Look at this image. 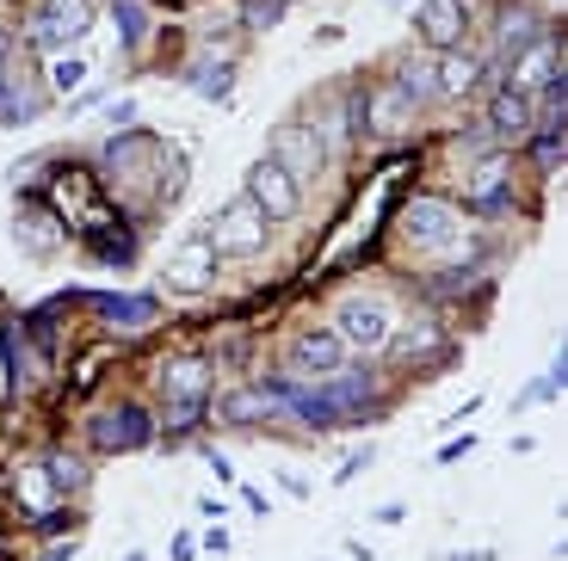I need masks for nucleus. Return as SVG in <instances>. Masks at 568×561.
Here are the masks:
<instances>
[{"label":"nucleus","instance_id":"18","mask_svg":"<svg viewBox=\"0 0 568 561\" xmlns=\"http://www.w3.org/2000/svg\"><path fill=\"white\" fill-rule=\"evenodd\" d=\"M161 389H168V401H204L211 395V365L204 358H168L161 365Z\"/></svg>","mask_w":568,"mask_h":561},{"label":"nucleus","instance_id":"17","mask_svg":"<svg viewBox=\"0 0 568 561\" xmlns=\"http://www.w3.org/2000/svg\"><path fill=\"white\" fill-rule=\"evenodd\" d=\"M476 81H483V62L469 57V50H439V62H433V86H439L445 99H469Z\"/></svg>","mask_w":568,"mask_h":561},{"label":"nucleus","instance_id":"25","mask_svg":"<svg viewBox=\"0 0 568 561\" xmlns=\"http://www.w3.org/2000/svg\"><path fill=\"white\" fill-rule=\"evenodd\" d=\"M31 118H38V99L13 93V74L0 69V124H31Z\"/></svg>","mask_w":568,"mask_h":561},{"label":"nucleus","instance_id":"16","mask_svg":"<svg viewBox=\"0 0 568 561\" xmlns=\"http://www.w3.org/2000/svg\"><path fill=\"white\" fill-rule=\"evenodd\" d=\"M445 346V334H439V322L433 315H414V322H396L389 327V358H402V365H414V358H426V351H439Z\"/></svg>","mask_w":568,"mask_h":561},{"label":"nucleus","instance_id":"15","mask_svg":"<svg viewBox=\"0 0 568 561\" xmlns=\"http://www.w3.org/2000/svg\"><path fill=\"white\" fill-rule=\"evenodd\" d=\"M291 365L297 370H341L346 365V339L334 334V327H303L297 334V346H291Z\"/></svg>","mask_w":568,"mask_h":561},{"label":"nucleus","instance_id":"26","mask_svg":"<svg viewBox=\"0 0 568 561\" xmlns=\"http://www.w3.org/2000/svg\"><path fill=\"white\" fill-rule=\"evenodd\" d=\"M199 420H204V401H168V420H161V432H168V438H185Z\"/></svg>","mask_w":568,"mask_h":561},{"label":"nucleus","instance_id":"12","mask_svg":"<svg viewBox=\"0 0 568 561\" xmlns=\"http://www.w3.org/2000/svg\"><path fill=\"white\" fill-rule=\"evenodd\" d=\"M216 414H223L229 426H260V420H272V414H284V395H278V382H254V389H229Z\"/></svg>","mask_w":568,"mask_h":561},{"label":"nucleus","instance_id":"2","mask_svg":"<svg viewBox=\"0 0 568 561\" xmlns=\"http://www.w3.org/2000/svg\"><path fill=\"white\" fill-rule=\"evenodd\" d=\"M389 327H396V309H389L384 296H353V303H341V315H334V334L346 339V351H384L389 346Z\"/></svg>","mask_w":568,"mask_h":561},{"label":"nucleus","instance_id":"29","mask_svg":"<svg viewBox=\"0 0 568 561\" xmlns=\"http://www.w3.org/2000/svg\"><path fill=\"white\" fill-rule=\"evenodd\" d=\"M87 81V62L81 57H69V62H57V69H50V86H62V93H69V86H81Z\"/></svg>","mask_w":568,"mask_h":561},{"label":"nucleus","instance_id":"20","mask_svg":"<svg viewBox=\"0 0 568 561\" xmlns=\"http://www.w3.org/2000/svg\"><path fill=\"white\" fill-rule=\"evenodd\" d=\"M87 309H100L105 322H118V327H149L155 322V296H105V290H93V296H81Z\"/></svg>","mask_w":568,"mask_h":561},{"label":"nucleus","instance_id":"32","mask_svg":"<svg viewBox=\"0 0 568 561\" xmlns=\"http://www.w3.org/2000/svg\"><path fill=\"white\" fill-rule=\"evenodd\" d=\"M7 50H13V38H7V31H0V69H7Z\"/></svg>","mask_w":568,"mask_h":561},{"label":"nucleus","instance_id":"31","mask_svg":"<svg viewBox=\"0 0 568 561\" xmlns=\"http://www.w3.org/2000/svg\"><path fill=\"white\" fill-rule=\"evenodd\" d=\"M74 555H81V543H74V537H69V543H50V549H43V561H74Z\"/></svg>","mask_w":568,"mask_h":561},{"label":"nucleus","instance_id":"14","mask_svg":"<svg viewBox=\"0 0 568 561\" xmlns=\"http://www.w3.org/2000/svg\"><path fill=\"white\" fill-rule=\"evenodd\" d=\"M507 180H513V155L507 149H495V155H483L476 167H469V192H476V211H507Z\"/></svg>","mask_w":568,"mask_h":561},{"label":"nucleus","instance_id":"7","mask_svg":"<svg viewBox=\"0 0 568 561\" xmlns=\"http://www.w3.org/2000/svg\"><path fill=\"white\" fill-rule=\"evenodd\" d=\"M168 284H173V290H211V284H216V247H211V235H185L180 247L168 253Z\"/></svg>","mask_w":568,"mask_h":561},{"label":"nucleus","instance_id":"28","mask_svg":"<svg viewBox=\"0 0 568 561\" xmlns=\"http://www.w3.org/2000/svg\"><path fill=\"white\" fill-rule=\"evenodd\" d=\"M118 31H124V43H142V26H149V13H142V0H118L112 7Z\"/></svg>","mask_w":568,"mask_h":561},{"label":"nucleus","instance_id":"13","mask_svg":"<svg viewBox=\"0 0 568 561\" xmlns=\"http://www.w3.org/2000/svg\"><path fill=\"white\" fill-rule=\"evenodd\" d=\"M327 377H334V382H322V395L334 401V414H341V420H358V414L371 407V395H377V389H371L377 377H371L365 365H341V370H327Z\"/></svg>","mask_w":568,"mask_h":561},{"label":"nucleus","instance_id":"19","mask_svg":"<svg viewBox=\"0 0 568 561\" xmlns=\"http://www.w3.org/2000/svg\"><path fill=\"white\" fill-rule=\"evenodd\" d=\"M414 112H420V105H414V99L402 93V86H377V93L365 99V124L377 130V136H396V130L408 124Z\"/></svg>","mask_w":568,"mask_h":561},{"label":"nucleus","instance_id":"5","mask_svg":"<svg viewBox=\"0 0 568 561\" xmlns=\"http://www.w3.org/2000/svg\"><path fill=\"white\" fill-rule=\"evenodd\" d=\"M272 161H278V167L291 173V180H297V185H310L315 173L327 167V142L315 136L310 124H284L278 136H272Z\"/></svg>","mask_w":568,"mask_h":561},{"label":"nucleus","instance_id":"24","mask_svg":"<svg viewBox=\"0 0 568 561\" xmlns=\"http://www.w3.org/2000/svg\"><path fill=\"white\" fill-rule=\"evenodd\" d=\"M538 13H531V7H519V13H507L500 19V50H507V57H519V50H526L531 38H538Z\"/></svg>","mask_w":568,"mask_h":561},{"label":"nucleus","instance_id":"1","mask_svg":"<svg viewBox=\"0 0 568 561\" xmlns=\"http://www.w3.org/2000/svg\"><path fill=\"white\" fill-rule=\"evenodd\" d=\"M204 235H211L216 259H260V253H266V241H272V223L260 216L254 197L242 192V197H229L223 211L211 216V228H204Z\"/></svg>","mask_w":568,"mask_h":561},{"label":"nucleus","instance_id":"3","mask_svg":"<svg viewBox=\"0 0 568 561\" xmlns=\"http://www.w3.org/2000/svg\"><path fill=\"white\" fill-rule=\"evenodd\" d=\"M93 26V0H38L31 7V43L38 50H69Z\"/></svg>","mask_w":568,"mask_h":561},{"label":"nucleus","instance_id":"9","mask_svg":"<svg viewBox=\"0 0 568 561\" xmlns=\"http://www.w3.org/2000/svg\"><path fill=\"white\" fill-rule=\"evenodd\" d=\"M402 235H408L414 247H445V241L457 235V211L439 204V197H414L408 211H402Z\"/></svg>","mask_w":568,"mask_h":561},{"label":"nucleus","instance_id":"23","mask_svg":"<svg viewBox=\"0 0 568 561\" xmlns=\"http://www.w3.org/2000/svg\"><path fill=\"white\" fill-rule=\"evenodd\" d=\"M43 476H50V488H57L62 500H69V493H81V488H87V463H81V457H69V450H57V457H50V463H43Z\"/></svg>","mask_w":568,"mask_h":561},{"label":"nucleus","instance_id":"10","mask_svg":"<svg viewBox=\"0 0 568 561\" xmlns=\"http://www.w3.org/2000/svg\"><path fill=\"white\" fill-rule=\"evenodd\" d=\"M531 124H538L531 93H519V86H495V99H488V130H495L500 142H531Z\"/></svg>","mask_w":568,"mask_h":561},{"label":"nucleus","instance_id":"21","mask_svg":"<svg viewBox=\"0 0 568 561\" xmlns=\"http://www.w3.org/2000/svg\"><path fill=\"white\" fill-rule=\"evenodd\" d=\"M87 235H93V253L112 259V266H130V259H136V235H130L124 223H93Z\"/></svg>","mask_w":568,"mask_h":561},{"label":"nucleus","instance_id":"8","mask_svg":"<svg viewBox=\"0 0 568 561\" xmlns=\"http://www.w3.org/2000/svg\"><path fill=\"white\" fill-rule=\"evenodd\" d=\"M556 74H562V43L550 38V31H538V38L513 57V74L507 86H519V93H538V86H550Z\"/></svg>","mask_w":568,"mask_h":561},{"label":"nucleus","instance_id":"34","mask_svg":"<svg viewBox=\"0 0 568 561\" xmlns=\"http://www.w3.org/2000/svg\"><path fill=\"white\" fill-rule=\"evenodd\" d=\"M124 561H149V555H142V549H130V555H124Z\"/></svg>","mask_w":568,"mask_h":561},{"label":"nucleus","instance_id":"6","mask_svg":"<svg viewBox=\"0 0 568 561\" xmlns=\"http://www.w3.org/2000/svg\"><path fill=\"white\" fill-rule=\"evenodd\" d=\"M87 432H93L100 450H142L149 438H155V420H149L136 401H118V407H105V414H93Z\"/></svg>","mask_w":568,"mask_h":561},{"label":"nucleus","instance_id":"33","mask_svg":"<svg viewBox=\"0 0 568 561\" xmlns=\"http://www.w3.org/2000/svg\"><path fill=\"white\" fill-rule=\"evenodd\" d=\"M0 377H7V339H0Z\"/></svg>","mask_w":568,"mask_h":561},{"label":"nucleus","instance_id":"11","mask_svg":"<svg viewBox=\"0 0 568 561\" xmlns=\"http://www.w3.org/2000/svg\"><path fill=\"white\" fill-rule=\"evenodd\" d=\"M414 26H420V38L433 43V50H457L464 31H469V13H464V0H420Z\"/></svg>","mask_w":568,"mask_h":561},{"label":"nucleus","instance_id":"4","mask_svg":"<svg viewBox=\"0 0 568 561\" xmlns=\"http://www.w3.org/2000/svg\"><path fill=\"white\" fill-rule=\"evenodd\" d=\"M247 197L260 204V216L266 223H297L303 216V185L291 180V173L278 167V161H254V173H247Z\"/></svg>","mask_w":568,"mask_h":561},{"label":"nucleus","instance_id":"30","mask_svg":"<svg viewBox=\"0 0 568 561\" xmlns=\"http://www.w3.org/2000/svg\"><path fill=\"white\" fill-rule=\"evenodd\" d=\"M538 149V167H562V136H531Z\"/></svg>","mask_w":568,"mask_h":561},{"label":"nucleus","instance_id":"27","mask_svg":"<svg viewBox=\"0 0 568 561\" xmlns=\"http://www.w3.org/2000/svg\"><path fill=\"white\" fill-rule=\"evenodd\" d=\"M284 19V0H242V26L247 31H266Z\"/></svg>","mask_w":568,"mask_h":561},{"label":"nucleus","instance_id":"22","mask_svg":"<svg viewBox=\"0 0 568 561\" xmlns=\"http://www.w3.org/2000/svg\"><path fill=\"white\" fill-rule=\"evenodd\" d=\"M185 81H192V93H199V99H216V105H223L229 86H235V74H229V62H192Z\"/></svg>","mask_w":568,"mask_h":561}]
</instances>
